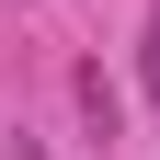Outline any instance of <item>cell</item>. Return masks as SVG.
<instances>
[{"label":"cell","instance_id":"6da1fadb","mask_svg":"<svg viewBox=\"0 0 160 160\" xmlns=\"http://www.w3.org/2000/svg\"><path fill=\"white\" fill-rule=\"evenodd\" d=\"M69 92H80V114H92V137H114V126H126V103H114V80L92 69V57L69 69Z\"/></svg>","mask_w":160,"mask_h":160},{"label":"cell","instance_id":"7a4b0ae2","mask_svg":"<svg viewBox=\"0 0 160 160\" xmlns=\"http://www.w3.org/2000/svg\"><path fill=\"white\" fill-rule=\"evenodd\" d=\"M137 80H149V92H160V23L137 34Z\"/></svg>","mask_w":160,"mask_h":160}]
</instances>
